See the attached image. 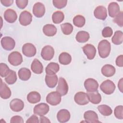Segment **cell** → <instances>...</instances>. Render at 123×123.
Wrapping results in <instances>:
<instances>
[{
  "label": "cell",
  "instance_id": "obj_1",
  "mask_svg": "<svg viewBox=\"0 0 123 123\" xmlns=\"http://www.w3.org/2000/svg\"><path fill=\"white\" fill-rule=\"evenodd\" d=\"M98 49L99 56L101 58H106L108 57L110 53L111 50V44L107 40H102L98 43Z\"/></svg>",
  "mask_w": 123,
  "mask_h": 123
},
{
  "label": "cell",
  "instance_id": "obj_2",
  "mask_svg": "<svg viewBox=\"0 0 123 123\" xmlns=\"http://www.w3.org/2000/svg\"><path fill=\"white\" fill-rule=\"evenodd\" d=\"M100 88L105 94L110 95L114 92L116 88V86L112 81L110 80H106L101 84Z\"/></svg>",
  "mask_w": 123,
  "mask_h": 123
},
{
  "label": "cell",
  "instance_id": "obj_3",
  "mask_svg": "<svg viewBox=\"0 0 123 123\" xmlns=\"http://www.w3.org/2000/svg\"><path fill=\"white\" fill-rule=\"evenodd\" d=\"M8 62L13 66H18L23 62V57L20 53L18 51H13L8 56Z\"/></svg>",
  "mask_w": 123,
  "mask_h": 123
},
{
  "label": "cell",
  "instance_id": "obj_4",
  "mask_svg": "<svg viewBox=\"0 0 123 123\" xmlns=\"http://www.w3.org/2000/svg\"><path fill=\"white\" fill-rule=\"evenodd\" d=\"M46 101L52 106L57 105L61 101V96L57 91L51 92L46 97Z\"/></svg>",
  "mask_w": 123,
  "mask_h": 123
},
{
  "label": "cell",
  "instance_id": "obj_5",
  "mask_svg": "<svg viewBox=\"0 0 123 123\" xmlns=\"http://www.w3.org/2000/svg\"><path fill=\"white\" fill-rule=\"evenodd\" d=\"M54 55V49L52 47L49 45L44 46L41 51L42 58L46 61L51 60Z\"/></svg>",
  "mask_w": 123,
  "mask_h": 123
},
{
  "label": "cell",
  "instance_id": "obj_6",
  "mask_svg": "<svg viewBox=\"0 0 123 123\" xmlns=\"http://www.w3.org/2000/svg\"><path fill=\"white\" fill-rule=\"evenodd\" d=\"M1 45L3 49L6 50H11L14 48L15 42L10 37H4L1 39Z\"/></svg>",
  "mask_w": 123,
  "mask_h": 123
},
{
  "label": "cell",
  "instance_id": "obj_7",
  "mask_svg": "<svg viewBox=\"0 0 123 123\" xmlns=\"http://www.w3.org/2000/svg\"><path fill=\"white\" fill-rule=\"evenodd\" d=\"M22 52L25 56L27 57H32L36 55L37 49L33 44L27 43L23 46Z\"/></svg>",
  "mask_w": 123,
  "mask_h": 123
},
{
  "label": "cell",
  "instance_id": "obj_8",
  "mask_svg": "<svg viewBox=\"0 0 123 123\" xmlns=\"http://www.w3.org/2000/svg\"><path fill=\"white\" fill-rule=\"evenodd\" d=\"M49 110V106L45 103H40L36 105L33 109V112L35 114L40 116L46 115Z\"/></svg>",
  "mask_w": 123,
  "mask_h": 123
},
{
  "label": "cell",
  "instance_id": "obj_9",
  "mask_svg": "<svg viewBox=\"0 0 123 123\" xmlns=\"http://www.w3.org/2000/svg\"><path fill=\"white\" fill-rule=\"evenodd\" d=\"M68 85L64 78L60 77L58 81V85L56 88V91L61 96L66 95L68 91Z\"/></svg>",
  "mask_w": 123,
  "mask_h": 123
},
{
  "label": "cell",
  "instance_id": "obj_10",
  "mask_svg": "<svg viewBox=\"0 0 123 123\" xmlns=\"http://www.w3.org/2000/svg\"><path fill=\"white\" fill-rule=\"evenodd\" d=\"M32 21V15L28 11H24L20 13L19 21L21 25L27 26L31 24Z\"/></svg>",
  "mask_w": 123,
  "mask_h": 123
},
{
  "label": "cell",
  "instance_id": "obj_11",
  "mask_svg": "<svg viewBox=\"0 0 123 123\" xmlns=\"http://www.w3.org/2000/svg\"><path fill=\"white\" fill-rule=\"evenodd\" d=\"M74 100L76 103L80 105H86L89 101L87 93L84 92H78L76 93L74 95Z\"/></svg>",
  "mask_w": 123,
  "mask_h": 123
},
{
  "label": "cell",
  "instance_id": "obj_12",
  "mask_svg": "<svg viewBox=\"0 0 123 123\" xmlns=\"http://www.w3.org/2000/svg\"><path fill=\"white\" fill-rule=\"evenodd\" d=\"M84 86L87 92H93L98 90V84L95 79L89 78L85 81Z\"/></svg>",
  "mask_w": 123,
  "mask_h": 123
},
{
  "label": "cell",
  "instance_id": "obj_13",
  "mask_svg": "<svg viewBox=\"0 0 123 123\" xmlns=\"http://www.w3.org/2000/svg\"><path fill=\"white\" fill-rule=\"evenodd\" d=\"M84 118L86 123H99L98 114L93 111H87L84 114Z\"/></svg>",
  "mask_w": 123,
  "mask_h": 123
},
{
  "label": "cell",
  "instance_id": "obj_14",
  "mask_svg": "<svg viewBox=\"0 0 123 123\" xmlns=\"http://www.w3.org/2000/svg\"><path fill=\"white\" fill-rule=\"evenodd\" d=\"M82 49L88 59L92 60L94 58L96 54V49L94 45L87 44L82 47Z\"/></svg>",
  "mask_w": 123,
  "mask_h": 123
},
{
  "label": "cell",
  "instance_id": "obj_15",
  "mask_svg": "<svg viewBox=\"0 0 123 123\" xmlns=\"http://www.w3.org/2000/svg\"><path fill=\"white\" fill-rule=\"evenodd\" d=\"M33 13L36 17H42L45 13L44 5L39 2L36 3L33 7Z\"/></svg>",
  "mask_w": 123,
  "mask_h": 123
},
{
  "label": "cell",
  "instance_id": "obj_16",
  "mask_svg": "<svg viewBox=\"0 0 123 123\" xmlns=\"http://www.w3.org/2000/svg\"><path fill=\"white\" fill-rule=\"evenodd\" d=\"M94 15L96 18L104 20L107 16V9L103 6H98L95 8L94 11Z\"/></svg>",
  "mask_w": 123,
  "mask_h": 123
},
{
  "label": "cell",
  "instance_id": "obj_17",
  "mask_svg": "<svg viewBox=\"0 0 123 123\" xmlns=\"http://www.w3.org/2000/svg\"><path fill=\"white\" fill-rule=\"evenodd\" d=\"M11 109L14 112H19L24 108V103L20 99L14 98L10 103Z\"/></svg>",
  "mask_w": 123,
  "mask_h": 123
},
{
  "label": "cell",
  "instance_id": "obj_18",
  "mask_svg": "<svg viewBox=\"0 0 123 123\" xmlns=\"http://www.w3.org/2000/svg\"><path fill=\"white\" fill-rule=\"evenodd\" d=\"M4 18L8 23H13L16 20L17 15L14 10L11 9H8L4 13Z\"/></svg>",
  "mask_w": 123,
  "mask_h": 123
},
{
  "label": "cell",
  "instance_id": "obj_19",
  "mask_svg": "<svg viewBox=\"0 0 123 123\" xmlns=\"http://www.w3.org/2000/svg\"><path fill=\"white\" fill-rule=\"evenodd\" d=\"M70 113L66 109L60 110L57 114V118L60 123H63L68 122L70 119Z\"/></svg>",
  "mask_w": 123,
  "mask_h": 123
},
{
  "label": "cell",
  "instance_id": "obj_20",
  "mask_svg": "<svg viewBox=\"0 0 123 123\" xmlns=\"http://www.w3.org/2000/svg\"><path fill=\"white\" fill-rule=\"evenodd\" d=\"M109 15L110 17L114 18L120 12V9L119 4L115 2H111L108 6Z\"/></svg>",
  "mask_w": 123,
  "mask_h": 123
},
{
  "label": "cell",
  "instance_id": "obj_21",
  "mask_svg": "<svg viewBox=\"0 0 123 123\" xmlns=\"http://www.w3.org/2000/svg\"><path fill=\"white\" fill-rule=\"evenodd\" d=\"M11 96V91L7 85L1 79L0 87V96L2 98L8 99Z\"/></svg>",
  "mask_w": 123,
  "mask_h": 123
},
{
  "label": "cell",
  "instance_id": "obj_22",
  "mask_svg": "<svg viewBox=\"0 0 123 123\" xmlns=\"http://www.w3.org/2000/svg\"><path fill=\"white\" fill-rule=\"evenodd\" d=\"M87 95L89 101L92 104H98L101 102V97L97 90L93 92H87Z\"/></svg>",
  "mask_w": 123,
  "mask_h": 123
},
{
  "label": "cell",
  "instance_id": "obj_23",
  "mask_svg": "<svg viewBox=\"0 0 123 123\" xmlns=\"http://www.w3.org/2000/svg\"><path fill=\"white\" fill-rule=\"evenodd\" d=\"M116 72L115 67L111 64H107L104 65L101 68L102 74L107 77L113 76Z\"/></svg>",
  "mask_w": 123,
  "mask_h": 123
},
{
  "label": "cell",
  "instance_id": "obj_24",
  "mask_svg": "<svg viewBox=\"0 0 123 123\" xmlns=\"http://www.w3.org/2000/svg\"><path fill=\"white\" fill-rule=\"evenodd\" d=\"M32 71L36 74H41L43 71V66L41 62L37 59H35L31 65Z\"/></svg>",
  "mask_w": 123,
  "mask_h": 123
},
{
  "label": "cell",
  "instance_id": "obj_25",
  "mask_svg": "<svg viewBox=\"0 0 123 123\" xmlns=\"http://www.w3.org/2000/svg\"><path fill=\"white\" fill-rule=\"evenodd\" d=\"M60 69L59 65L56 62H51L49 63L47 66L45 71L47 75L55 74Z\"/></svg>",
  "mask_w": 123,
  "mask_h": 123
},
{
  "label": "cell",
  "instance_id": "obj_26",
  "mask_svg": "<svg viewBox=\"0 0 123 123\" xmlns=\"http://www.w3.org/2000/svg\"><path fill=\"white\" fill-rule=\"evenodd\" d=\"M58 77L56 74L46 75L45 81L46 85L49 88H54L58 83Z\"/></svg>",
  "mask_w": 123,
  "mask_h": 123
},
{
  "label": "cell",
  "instance_id": "obj_27",
  "mask_svg": "<svg viewBox=\"0 0 123 123\" xmlns=\"http://www.w3.org/2000/svg\"><path fill=\"white\" fill-rule=\"evenodd\" d=\"M43 32L46 36L52 37L56 34L57 28L53 25L47 24L43 26Z\"/></svg>",
  "mask_w": 123,
  "mask_h": 123
},
{
  "label": "cell",
  "instance_id": "obj_28",
  "mask_svg": "<svg viewBox=\"0 0 123 123\" xmlns=\"http://www.w3.org/2000/svg\"><path fill=\"white\" fill-rule=\"evenodd\" d=\"M18 75L19 78L22 81H27L31 77V72L28 68L24 67L21 68L18 72Z\"/></svg>",
  "mask_w": 123,
  "mask_h": 123
},
{
  "label": "cell",
  "instance_id": "obj_29",
  "mask_svg": "<svg viewBox=\"0 0 123 123\" xmlns=\"http://www.w3.org/2000/svg\"><path fill=\"white\" fill-rule=\"evenodd\" d=\"M27 99L29 103L35 104L40 101L41 96L40 94L37 91H32L27 95Z\"/></svg>",
  "mask_w": 123,
  "mask_h": 123
},
{
  "label": "cell",
  "instance_id": "obj_30",
  "mask_svg": "<svg viewBox=\"0 0 123 123\" xmlns=\"http://www.w3.org/2000/svg\"><path fill=\"white\" fill-rule=\"evenodd\" d=\"M89 34L85 31H79L75 36L76 40L79 43H85L89 39Z\"/></svg>",
  "mask_w": 123,
  "mask_h": 123
},
{
  "label": "cell",
  "instance_id": "obj_31",
  "mask_svg": "<svg viewBox=\"0 0 123 123\" xmlns=\"http://www.w3.org/2000/svg\"><path fill=\"white\" fill-rule=\"evenodd\" d=\"M71 61L72 57L67 52H63L59 55V62L62 64L68 65L71 63Z\"/></svg>",
  "mask_w": 123,
  "mask_h": 123
},
{
  "label": "cell",
  "instance_id": "obj_32",
  "mask_svg": "<svg viewBox=\"0 0 123 123\" xmlns=\"http://www.w3.org/2000/svg\"><path fill=\"white\" fill-rule=\"evenodd\" d=\"M123 33L122 31L118 30L116 31L111 38L112 42L115 45H120L123 43Z\"/></svg>",
  "mask_w": 123,
  "mask_h": 123
},
{
  "label": "cell",
  "instance_id": "obj_33",
  "mask_svg": "<svg viewBox=\"0 0 123 123\" xmlns=\"http://www.w3.org/2000/svg\"><path fill=\"white\" fill-rule=\"evenodd\" d=\"M64 18V13L61 11H56L52 15V20L54 24H57L62 23Z\"/></svg>",
  "mask_w": 123,
  "mask_h": 123
},
{
  "label": "cell",
  "instance_id": "obj_34",
  "mask_svg": "<svg viewBox=\"0 0 123 123\" xmlns=\"http://www.w3.org/2000/svg\"><path fill=\"white\" fill-rule=\"evenodd\" d=\"M17 77L15 73L13 70H10L8 75L5 77V81L9 85H12L17 81Z\"/></svg>",
  "mask_w": 123,
  "mask_h": 123
},
{
  "label": "cell",
  "instance_id": "obj_35",
  "mask_svg": "<svg viewBox=\"0 0 123 123\" xmlns=\"http://www.w3.org/2000/svg\"><path fill=\"white\" fill-rule=\"evenodd\" d=\"M99 112L105 116H108L111 115L112 113V110L111 108L107 105H100L98 107Z\"/></svg>",
  "mask_w": 123,
  "mask_h": 123
},
{
  "label": "cell",
  "instance_id": "obj_36",
  "mask_svg": "<svg viewBox=\"0 0 123 123\" xmlns=\"http://www.w3.org/2000/svg\"><path fill=\"white\" fill-rule=\"evenodd\" d=\"M73 21V24L75 26L78 27H82L85 24L86 19L83 16L81 15H77L74 18Z\"/></svg>",
  "mask_w": 123,
  "mask_h": 123
},
{
  "label": "cell",
  "instance_id": "obj_37",
  "mask_svg": "<svg viewBox=\"0 0 123 123\" xmlns=\"http://www.w3.org/2000/svg\"><path fill=\"white\" fill-rule=\"evenodd\" d=\"M61 27L62 33L65 35L71 34L73 31V26L70 23H65L61 25Z\"/></svg>",
  "mask_w": 123,
  "mask_h": 123
},
{
  "label": "cell",
  "instance_id": "obj_38",
  "mask_svg": "<svg viewBox=\"0 0 123 123\" xmlns=\"http://www.w3.org/2000/svg\"><path fill=\"white\" fill-rule=\"evenodd\" d=\"M10 70L4 63H0V75L1 77H5L9 74Z\"/></svg>",
  "mask_w": 123,
  "mask_h": 123
},
{
  "label": "cell",
  "instance_id": "obj_39",
  "mask_svg": "<svg viewBox=\"0 0 123 123\" xmlns=\"http://www.w3.org/2000/svg\"><path fill=\"white\" fill-rule=\"evenodd\" d=\"M114 114L116 118L122 120L123 119V106L122 105L116 106L114 109Z\"/></svg>",
  "mask_w": 123,
  "mask_h": 123
},
{
  "label": "cell",
  "instance_id": "obj_40",
  "mask_svg": "<svg viewBox=\"0 0 123 123\" xmlns=\"http://www.w3.org/2000/svg\"><path fill=\"white\" fill-rule=\"evenodd\" d=\"M54 6L57 9H62L65 7L67 3L66 0H53L52 1Z\"/></svg>",
  "mask_w": 123,
  "mask_h": 123
},
{
  "label": "cell",
  "instance_id": "obj_41",
  "mask_svg": "<svg viewBox=\"0 0 123 123\" xmlns=\"http://www.w3.org/2000/svg\"><path fill=\"white\" fill-rule=\"evenodd\" d=\"M113 22L120 27L123 26V12L121 11L113 19Z\"/></svg>",
  "mask_w": 123,
  "mask_h": 123
},
{
  "label": "cell",
  "instance_id": "obj_42",
  "mask_svg": "<svg viewBox=\"0 0 123 123\" xmlns=\"http://www.w3.org/2000/svg\"><path fill=\"white\" fill-rule=\"evenodd\" d=\"M113 34V31L111 28L109 26L104 27L102 31V35L104 37H111Z\"/></svg>",
  "mask_w": 123,
  "mask_h": 123
},
{
  "label": "cell",
  "instance_id": "obj_43",
  "mask_svg": "<svg viewBox=\"0 0 123 123\" xmlns=\"http://www.w3.org/2000/svg\"><path fill=\"white\" fill-rule=\"evenodd\" d=\"M15 2L17 7L19 8L23 9L27 5L28 1L27 0H16Z\"/></svg>",
  "mask_w": 123,
  "mask_h": 123
},
{
  "label": "cell",
  "instance_id": "obj_44",
  "mask_svg": "<svg viewBox=\"0 0 123 123\" xmlns=\"http://www.w3.org/2000/svg\"><path fill=\"white\" fill-rule=\"evenodd\" d=\"M11 123H23L24 120L20 116H14L12 117L10 120Z\"/></svg>",
  "mask_w": 123,
  "mask_h": 123
},
{
  "label": "cell",
  "instance_id": "obj_45",
  "mask_svg": "<svg viewBox=\"0 0 123 123\" xmlns=\"http://www.w3.org/2000/svg\"><path fill=\"white\" fill-rule=\"evenodd\" d=\"M39 121L38 120V117L35 115H32L30 118L28 119V120L26 121V123H38Z\"/></svg>",
  "mask_w": 123,
  "mask_h": 123
},
{
  "label": "cell",
  "instance_id": "obj_46",
  "mask_svg": "<svg viewBox=\"0 0 123 123\" xmlns=\"http://www.w3.org/2000/svg\"><path fill=\"white\" fill-rule=\"evenodd\" d=\"M123 55H120L117 57L116 60V64L118 67H123Z\"/></svg>",
  "mask_w": 123,
  "mask_h": 123
},
{
  "label": "cell",
  "instance_id": "obj_47",
  "mask_svg": "<svg viewBox=\"0 0 123 123\" xmlns=\"http://www.w3.org/2000/svg\"><path fill=\"white\" fill-rule=\"evenodd\" d=\"M1 4L6 7H9L12 5L13 2V0H0Z\"/></svg>",
  "mask_w": 123,
  "mask_h": 123
},
{
  "label": "cell",
  "instance_id": "obj_48",
  "mask_svg": "<svg viewBox=\"0 0 123 123\" xmlns=\"http://www.w3.org/2000/svg\"><path fill=\"white\" fill-rule=\"evenodd\" d=\"M40 123H50V121L49 119L44 116H41L40 117Z\"/></svg>",
  "mask_w": 123,
  "mask_h": 123
},
{
  "label": "cell",
  "instance_id": "obj_49",
  "mask_svg": "<svg viewBox=\"0 0 123 123\" xmlns=\"http://www.w3.org/2000/svg\"><path fill=\"white\" fill-rule=\"evenodd\" d=\"M118 86L119 88V90L123 93V78H122L118 82Z\"/></svg>",
  "mask_w": 123,
  "mask_h": 123
}]
</instances>
